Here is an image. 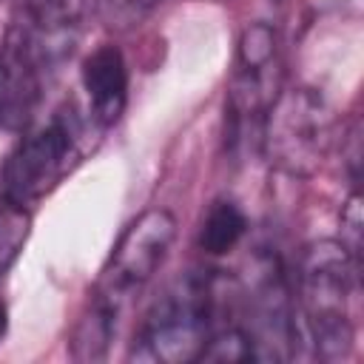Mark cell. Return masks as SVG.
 <instances>
[{"instance_id":"1","label":"cell","mask_w":364,"mask_h":364,"mask_svg":"<svg viewBox=\"0 0 364 364\" xmlns=\"http://www.w3.org/2000/svg\"><path fill=\"white\" fill-rule=\"evenodd\" d=\"M97 0H20L0 40V131L23 134L82 46Z\"/></svg>"},{"instance_id":"2","label":"cell","mask_w":364,"mask_h":364,"mask_svg":"<svg viewBox=\"0 0 364 364\" xmlns=\"http://www.w3.org/2000/svg\"><path fill=\"white\" fill-rule=\"evenodd\" d=\"M176 239V219L165 208L139 213L114 242L91 293L88 304L71 333V355L80 361H102L117 336L122 313L142 293V287L165 264Z\"/></svg>"},{"instance_id":"3","label":"cell","mask_w":364,"mask_h":364,"mask_svg":"<svg viewBox=\"0 0 364 364\" xmlns=\"http://www.w3.org/2000/svg\"><path fill=\"white\" fill-rule=\"evenodd\" d=\"M361 259L341 239L310 242L296 262L293 304L299 330L307 336L316 358L338 361L355 344Z\"/></svg>"},{"instance_id":"4","label":"cell","mask_w":364,"mask_h":364,"mask_svg":"<svg viewBox=\"0 0 364 364\" xmlns=\"http://www.w3.org/2000/svg\"><path fill=\"white\" fill-rule=\"evenodd\" d=\"M222 284L210 270H185L168 282L136 324L128 358L185 364L205 355L219 318Z\"/></svg>"},{"instance_id":"5","label":"cell","mask_w":364,"mask_h":364,"mask_svg":"<svg viewBox=\"0 0 364 364\" xmlns=\"http://www.w3.org/2000/svg\"><path fill=\"white\" fill-rule=\"evenodd\" d=\"M97 134L85 108L74 100L54 108L48 119L37 117L0 168V193L23 208L40 202L82 162Z\"/></svg>"},{"instance_id":"6","label":"cell","mask_w":364,"mask_h":364,"mask_svg":"<svg viewBox=\"0 0 364 364\" xmlns=\"http://www.w3.org/2000/svg\"><path fill=\"white\" fill-rule=\"evenodd\" d=\"M333 108L307 85L282 88L259 125L264 159L287 176H313L333 148Z\"/></svg>"},{"instance_id":"7","label":"cell","mask_w":364,"mask_h":364,"mask_svg":"<svg viewBox=\"0 0 364 364\" xmlns=\"http://www.w3.org/2000/svg\"><path fill=\"white\" fill-rule=\"evenodd\" d=\"M282 91V48L273 26L247 23L236 43L233 74L228 85V122L230 139H245L247 131L259 134L262 117Z\"/></svg>"},{"instance_id":"8","label":"cell","mask_w":364,"mask_h":364,"mask_svg":"<svg viewBox=\"0 0 364 364\" xmlns=\"http://www.w3.org/2000/svg\"><path fill=\"white\" fill-rule=\"evenodd\" d=\"M80 85L85 94V114L100 134L119 122L128 102V63L111 43L97 46L80 65Z\"/></svg>"},{"instance_id":"9","label":"cell","mask_w":364,"mask_h":364,"mask_svg":"<svg viewBox=\"0 0 364 364\" xmlns=\"http://www.w3.org/2000/svg\"><path fill=\"white\" fill-rule=\"evenodd\" d=\"M247 228L250 225L242 205H236L233 199H216L199 225L196 245L205 256H228L242 245V239L247 236Z\"/></svg>"},{"instance_id":"10","label":"cell","mask_w":364,"mask_h":364,"mask_svg":"<svg viewBox=\"0 0 364 364\" xmlns=\"http://www.w3.org/2000/svg\"><path fill=\"white\" fill-rule=\"evenodd\" d=\"M31 233V213L28 208L6 199L0 193V273H6L26 247Z\"/></svg>"},{"instance_id":"11","label":"cell","mask_w":364,"mask_h":364,"mask_svg":"<svg viewBox=\"0 0 364 364\" xmlns=\"http://www.w3.org/2000/svg\"><path fill=\"white\" fill-rule=\"evenodd\" d=\"M165 0H97V14L108 28L128 31V28L139 26Z\"/></svg>"},{"instance_id":"12","label":"cell","mask_w":364,"mask_h":364,"mask_svg":"<svg viewBox=\"0 0 364 364\" xmlns=\"http://www.w3.org/2000/svg\"><path fill=\"white\" fill-rule=\"evenodd\" d=\"M341 225H344L341 242L350 247L353 256L361 259V193H358V188H353V193H350V199H347V205H344Z\"/></svg>"},{"instance_id":"13","label":"cell","mask_w":364,"mask_h":364,"mask_svg":"<svg viewBox=\"0 0 364 364\" xmlns=\"http://www.w3.org/2000/svg\"><path fill=\"white\" fill-rule=\"evenodd\" d=\"M6 330H9V307H6V301L0 299V341L6 338Z\"/></svg>"}]
</instances>
